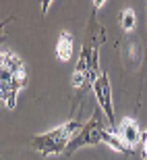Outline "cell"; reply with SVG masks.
Wrapping results in <instances>:
<instances>
[{
  "label": "cell",
  "mask_w": 147,
  "mask_h": 160,
  "mask_svg": "<svg viewBox=\"0 0 147 160\" xmlns=\"http://www.w3.org/2000/svg\"><path fill=\"white\" fill-rule=\"evenodd\" d=\"M27 85V69L19 54L2 48L0 52V98L8 110L17 106L19 92Z\"/></svg>",
  "instance_id": "obj_1"
},
{
  "label": "cell",
  "mask_w": 147,
  "mask_h": 160,
  "mask_svg": "<svg viewBox=\"0 0 147 160\" xmlns=\"http://www.w3.org/2000/svg\"><path fill=\"white\" fill-rule=\"evenodd\" d=\"M104 117H106V114L102 112V110L91 114V119L83 125V129L73 137V142L69 143V148H66L64 154L71 156V154H75L79 148H83V146H95V143H100V142L108 143L110 148H114L116 152H120V154H133V150L120 142V137L110 129V125L104 123Z\"/></svg>",
  "instance_id": "obj_2"
},
{
  "label": "cell",
  "mask_w": 147,
  "mask_h": 160,
  "mask_svg": "<svg viewBox=\"0 0 147 160\" xmlns=\"http://www.w3.org/2000/svg\"><path fill=\"white\" fill-rule=\"evenodd\" d=\"M104 42V31H100V36L95 38L93 27L89 33L87 42L83 44L79 60L75 65V73H73V88L77 92H83L85 88H93L95 81L100 79V44Z\"/></svg>",
  "instance_id": "obj_3"
},
{
  "label": "cell",
  "mask_w": 147,
  "mask_h": 160,
  "mask_svg": "<svg viewBox=\"0 0 147 160\" xmlns=\"http://www.w3.org/2000/svg\"><path fill=\"white\" fill-rule=\"evenodd\" d=\"M81 121H69V123L60 125L56 129L41 133V135H33L31 137V148L37 150L44 156H58L62 152H66L69 143L73 142V137L83 129Z\"/></svg>",
  "instance_id": "obj_4"
},
{
  "label": "cell",
  "mask_w": 147,
  "mask_h": 160,
  "mask_svg": "<svg viewBox=\"0 0 147 160\" xmlns=\"http://www.w3.org/2000/svg\"><path fill=\"white\" fill-rule=\"evenodd\" d=\"M93 92H95V98H97V102L102 106V112L106 114V121L110 125V129L116 133V127H114V106H112V85H110V79H108L106 73H102L100 79L95 81Z\"/></svg>",
  "instance_id": "obj_5"
},
{
  "label": "cell",
  "mask_w": 147,
  "mask_h": 160,
  "mask_svg": "<svg viewBox=\"0 0 147 160\" xmlns=\"http://www.w3.org/2000/svg\"><path fill=\"white\" fill-rule=\"evenodd\" d=\"M141 133L143 131L139 129V125H137L135 119H122L120 121V125L116 127V135L120 137V142L124 143V146H129L130 150H133V146H137V143H141Z\"/></svg>",
  "instance_id": "obj_6"
},
{
  "label": "cell",
  "mask_w": 147,
  "mask_h": 160,
  "mask_svg": "<svg viewBox=\"0 0 147 160\" xmlns=\"http://www.w3.org/2000/svg\"><path fill=\"white\" fill-rule=\"evenodd\" d=\"M73 56V36L69 31L64 33H60L58 42H56V58L60 62H66V60H71Z\"/></svg>",
  "instance_id": "obj_7"
},
{
  "label": "cell",
  "mask_w": 147,
  "mask_h": 160,
  "mask_svg": "<svg viewBox=\"0 0 147 160\" xmlns=\"http://www.w3.org/2000/svg\"><path fill=\"white\" fill-rule=\"evenodd\" d=\"M120 25H122L124 31H133V29H135L137 17H135V12L130 11V8H124V11L120 12Z\"/></svg>",
  "instance_id": "obj_8"
},
{
  "label": "cell",
  "mask_w": 147,
  "mask_h": 160,
  "mask_svg": "<svg viewBox=\"0 0 147 160\" xmlns=\"http://www.w3.org/2000/svg\"><path fill=\"white\" fill-rule=\"evenodd\" d=\"M141 156L147 160V129L141 133Z\"/></svg>",
  "instance_id": "obj_9"
},
{
  "label": "cell",
  "mask_w": 147,
  "mask_h": 160,
  "mask_svg": "<svg viewBox=\"0 0 147 160\" xmlns=\"http://www.w3.org/2000/svg\"><path fill=\"white\" fill-rule=\"evenodd\" d=\"M52 2L54 0H41V12H44V15L50 11V4H52Z\"/></svg>",
  "instance_id": "obj_10"
},
{
  "label": "cell",
  "mask_w": 147,
  "mask_h": 160,
  "mask_svg": "<svg viewBox=\"0 0 147 160\" xmlns=\"http://www.w3.org/2000/svg\"><path fill=\"white\" fill-rule=\"evenodd\" d=\"M106 2H108V0H93V12H95V11H100V8L106 4Z\"/></svg>",
  "instance_id": "obj_11"
}]
</instances>
